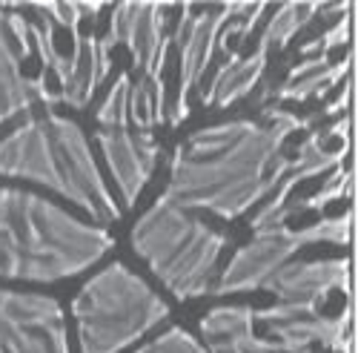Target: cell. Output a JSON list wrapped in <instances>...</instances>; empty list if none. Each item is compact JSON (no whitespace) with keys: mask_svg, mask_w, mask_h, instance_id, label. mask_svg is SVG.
Wrapping results in <instances>:
<instances>
[{"mask_svg":"<svg viewBox=\"0 0 358 353\" xmlns=\"http://www.w3.org/2000/svg\"><path fill=\"white\" fill-rule=\"evenodd\" d=\"M313 121L315 118L266 106L264 121L238 118L192 132L175 146L161 198L184 210H210L227 221L244 216L275 193L289 167L284 141L313 127Z\"/></svg>","mask_w":358,"mask_h":353,"instance_id":"6da1fadb","label":"cell"},{"mask_svg":"<svg viewBox=\"0 0 358 353\" xmlns=\"http://www.w3.org/2000/svg\"><path fill=\"white\" fill-rule=\"evenodd\" d=\"M115 239L55 201L0 187V279L52 284L98 264Z\"/></svg>","mask_w":358,"mask_h":353,"instance_id":"7a4b0ae2","label":"cell"},{"mask_svg":"<svg viewBox=\"0 0 358 353\" xmlns=\"http://www.w3.org/2000/svg\"><path fill=\"white\" fill-rule=\"evenodd\" d=\"M0 175L35 181L72 201L98 224L121 219L83 130L64 115H38L0 141Z\"/></svg>","mask_w":358,"mask_h":353,"instance_id":"3957f363","label":"cell"},{"mask_svg":"<svg viewBox=\"0 0 358 353\" xmlns=\"http://www.w3.org/2000/svg\"><path fill=\"white\" fill-rule=\"evenodd\" d=\"M132 250L175 299H198L213 290L227 235L189 210L158 198L132 227Z\"/></svg>","mask_w":358,"mask_h":353,"instance_id":"277c9868","label":"cell"},{"mask_svg":"<svg viewBox=\"0 0 358 353\" xmlns=\"http://www.w3.org/2000/svg\"><path fill=\"white\" fill-rule=\"evenodd\" d=\"M80 353H121L169 316V305L124 261L89 279L72 302Z\"/></svg>","mask_w":358,"mask_h":353,"instance_id":"5b68a950","label":"cell"},{"mask_svg":"<svg viewBox=\"0 0 358 353\" xmlns=\"http://www.w3.org/2000/svg\"><path fill=\"white\" fill-rule=\"evenodd\" d=\"M352 230V213H341L333 219H321L301 230L289 227H264L252 230V239L238 247L229 258L227 270L215 284V296H229V293H250L261 290V284L270 279L278 268L310 244H347Z\"/></svg>","mask_w":358,"mask_h":353,"instance_id":"8992f818","label":"cell"},{"mask_svg":"<svg viewBox=\"0 0 358 353\" xmlns=\"http://www.w3.org/2000/svg\"><path fill=\"white\" fill-rule=\"evenodd\" d=\"M0 353H69L66 316L57 299L0 287Z\"/></svg>","mask_w":358,"mask_h":353,"instance_id":"52a82bcc","label":"cell"},{"mask_svg":"<svg viewBox=\"0 0 358 353\" xmlns=\"http://www.w3.org/2000/svg\"><path fill=\"white\" fill-rule=\"evenodd\" d=\"M247 9V4H224L210 12H195L192 6H181V20L172 35V43L181 49V83H178V101L169 115V127H181L189 115V98L192 90L201 83L206 67H210L213 55L218 49L221 29Z\"/></svg>","mask_w":358,"mask_h":353,"instance_id":"ba28073f","label":"cell"},{"mask_svg":"<svg viewBox=\"0 0 358 353\" xmlns=\"http://www.w3.org/2000/svg\"><path fill=\"white\" fill-rule=\"evenodd\" d=\"M350 305L338 316H321L318 307L301 305H273L255 310V321H264L270 331V342L278 353H313L315 345L338 353H352L350 336Z\"/></svg>","mask_w":358,"mask_h":353,"instance_id":"9c48e42d","label":"cell"},{"mask_svg":"<svg viewBox=\"0 0 358 353\" xmlns=\"http://www.w3.org/2000/svg\"><path fill=\"white\" fill-rule=\"evenodd\" d=\"M164 4H117L112 12V23L106 41L112 46L127 43L132 52V64L143 78L161 81L166 55L172 46V35H164Z\"/></svg>","mask_w":358,"mask_h":353,"instance_id":"30bf717a","label":"cell"},{"mask_svg":"<svg viewBox=\"0 0 358 353\" xmlns=\"http://www.w3.org/2000/svg\"><path fill=\"white\" fill-rule=\"evenodd\" d=\"M261 290L273 293L278 305L321 307L330 293H350V258H318V261H292L278 268Z\"/></svg>","mask_w":358,"mask_h":353,"instance_id":"8fae6325","label":"cell"},{"mask_svg":"<svg viewBox=\"0 0 358 353\" xmlns=\"http://www.w3.org/2000/svg\"><path fill=\"white\" fill-rule=\"evenodd\" d=\"M95 138L112 169V179L124 195V207H132L155 172L161 155L158 141L152 138V132H129V130H101Z\"/></svg>","mask_w":358,"mask_h":353,"instance_id":"7c38bea8","label":"cell"},{"mask_svg":"<svg viewBox=\"0 0 358 353\" xmlns=\"http://www.w3.org/2000/svg\"><path fill=\"white\" fill-rule=\"evenodd\" d=\"M23 61H26V55L20 52L6 23V6H0V124L26 112L38 101L46 106L61 104V95L49 90L43 75L41 78L23 75Z\"/></svg>","mask_w":358,"mask_h":353,"instance_id":"4fadbf2b","label":"cell"},{"mask_svg":"<svg viewBox=\"0 0 358 353\" xmlns=\"http://www.w3.org/2000/svg\"><path fill=\"white\" fill-rule=\"evenodd\" d=\"M324 141H327V132L321 130V132H313L301 146H298V153H295V158H289V167H287V172L281 175V181H278L273 198L266 201L264 207L258 210V216L252 219V230L273 227V224H275V216L281 213V207H284L287 198H289V193H292L298 184H301V181L315 179V175H321V172H327V169H338V167H341V161H344L347 153H350V141L341 144L338 150H327Z\"/></svg>","mask_w":358,"mask_h":353,"instance_id":"5bb4252c","label":"cell"},{"mask_svg":"<svg viewBox=\"0 0 358 353\" xmlns=\"http://www.w3.org/2000/svg\"><path fill=\"white\" fill-rule=\"evenodd\" d=\"M201 336L210 353H278L270 339L255 336V307L221 305L201 319Z\"/></svg>","mask_w":358,"mask_h":353,"instance_id":"9a60e30c","label":"cell"},{"mask_svg":"<svg viewBox=\"0 0 358 353\" xmlns=\"http://www.w3.org/2000/svg\"><path fill=\"white\" fill-rule=\"evenodd\" d=\"M112 43L106 38H92V35H75V52H72V86L61 95V104H69L72 109H83L92 101L95 90L103 83L112 67Z\"/></svg>","mask_w":358,"mask_h":353,"instance_id":"2e32d148","label":"cell"},{"mask_svg":"<svg viewBox=\"0 0 358 353\" xmlns=\"http://www.w3.org/2000/svg\"><path fill=\"white\" fill-rule=\"evenodd\" d=\"M266 57L270 52L266 49H255L252 55H238V52H229L227 61L218 67L210 90L203 92V106H218V109H227L232 106L235 101H241L244 95L252 92V86L261 81L264 69H266Z\"/></svg>","mask_w":358,"mask_h":353,"instance_id":"e0dca14e","label":"cell"},{"mask_svg":"<svg viewBox=\"0 0 358 353\" xmlns=\"http://www.w3.org/2000/svg\"><path fill=\"white\" fill-rule=\"evenodd\" d=\"M350 72V55L341 61H330V55L321 57H307V61L295 64L287 75V81L275 90L278 101H310V98H321L333 90L338 81H344Z\"/></svg>","mask_w":358,"mask_h":353,"instance_id":"ac0fdd59","label":"cell"},{"mask_svg":"<svg viewBox=\"0 0 358 353\" xmlns=\"http://www.w3.org/2000/svg\"><path fill=\"white\" fill-rule=\"evenodd\" d=\"M321 12V4H284L278 6V12L273 15V20L266 23L264 35H261V49H284L301 29Z\"/></svg>","mask_w":358,"mask_h":353,"instance_id":"d6986e66","label":"cell"},{"mask_svg":"<svg viewBox=\"0 0 358 353\" xmlns=\"http://www.w3.org/2000/svg\"><path fill=\"white\" fill-rule=\"evenodd\" d=\"M164 81L155 78H138V83H132L129 92V121L141 130L149 132L152 127L164 124Z\"/></svg>","mask_w":358,"mask_h":353,"instance_id":"ffe728a7","label":"cell"},{"mask_svg":"<svg viewBox=\"0 0 358 353\" xmlns=\"http://www.w3.org/2000/svg\"><path fill=\"white\" fill-rule=\"evenodd\" d=\"M350 193H352V169L338 167V169H333V175L324 181V187H321L315 195H307V198L295 201V204H284L281 213L275 216V224H273V227H281V224H284L289 216H295V213L324 210L330 201H336V198H341V195H350Z\"/></svg>","mask_w":358,"mask_h":353,"instance_id":"44dd1931","label":"cell"},{"mask_svg":"<svg viewBox=\"0 0 358 353\" xmlns=\"http://www.w3.org/2000/svg\"><path fill=\"white\" fill-rule=\"evenodd\" d=\"M129 92H132V78H129V72H124L115 81L106 101L98 109L101 130H127V124H129Z\"/></svg>","mask_w":358,"mask_h":353,"instance_id":"7402d4cb","label":"cell"},{"mask_svg":"<svg viewBox=\"0 0 358 353\" xmlns=\"http://www.w3.org/2000/svg\"><path fill=\"white\" fill-rule=\"evenodd\" d=\"M132 353H210V350H206V345H201L189 331L169 328V331H164L161 336H155L152 342L141 345Z\"/></svg>","mask_w":358,"mask_h":353,"instance_id":"603a6c76","label":"cell"},{"mask_svg":"<svg viewBox=\"0 0 358 353\" xmlns=\"http://www.w3.org/2000/svg\"><path fill=\"white\" fill-rule=\"evenodd\" d=\"M347 41H350V15L338 18L336 26L327 29L321 38L304 43V46H301V55H304V57H321V55H330V49H336V46H344Z\"/></svg>","mask_w":358,"mask_h":353,"instance_id":"cb8c5ba5","label":"cell"},{"mask_svg":"<svg viewBox=\"0 0 358 353\" xmlns=\"http://www.w3.org/2000/svg\"><path fill=\"white\" fill-rule=\"evenodd\" d=\"M35 12L46 15L52 23H61L66 26L72 38L78 35V23H80V4H35Z\"/></svg>","mask_w":358,"mask_h":353,"instance_id":"d4e9b609","label":"cell"},{"mask_svg":"<svg viewBox=\"0 0 358 353\" xmlns=\"http://www.w3.org/2000/svg\"><path fill=\"white\" fill-rule=\"evenodd\" d=\"M347 104H350V83L344 86L341 95H338L333 104H327V106L321 109V115H338V112H344V109H347ZM321 115H318V118H321Z\"/></svg>","mask_w":358,"mask_h":353,"instance_id":"484cf974","label":"cell"}]
</instances>
